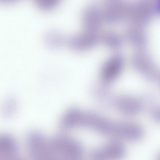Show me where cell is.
Masks as SVG:
<instances>
[{"instance_id": "cell-1", "label": "cell", "mask_w": 160, "mask_h": 160, "mask_svg": "<svg viewBox=\"0 0 160 160\" xmlns=\"http://www.w3.org/2000/svg\"><path fill=\"white\" fill-rule=\"evenodd\" d=\"M117 101L118 108L121 111L126 113L137 114L141 111V103L139 101L135 98L123 97L119 98Z\"/></svg>"}]
</instances>
